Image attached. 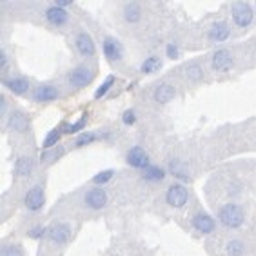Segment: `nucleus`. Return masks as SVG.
<instances>
[{"label":"nucleus","mask_w":256,"mask_h":256,"mask_svg":"<svg viewBox=\"0 0 256 256\" xmlns=\"http://www.w3.org/2000/svg\"><path fill=\"white\" fill-rule=\"evenodd\" d=\"M169 172H171L174 178H178V180H184V182L189 180L188 168H186V164H182L180 160H171V162H169Z\"/></svg>","instance_id":"5701e85b"},{"label":"nucleus","mask_w":256,"mask_h":256,"mask_svg":"<svg viewBox=\"0 0 256 256\" xmlns=\"http://www.w3.org/2000/svg\"><path fill=\"white\" fill-rule=\"evenodd\" d=\"M227 254L229 256H242L244 254V251H246V247H244V244H242L240 240H231L227 242Z\"/></svg>","instance_id":"cd10ccee"},{"label":"nucleus","mask_w":256,"mask_h":256,"mask_svg":"<svg viewBox=\"0 0 256 256\" xmlns=\"http://www.w3.org/2000/svg\"><path fill=\"white\" fill-rule=\"evenodd\" d=\"M104 54H106V58L111 60V62H118V60L124 58V48L120 44L118 40L113 38V36H108V38L104 40Z\"/></svg>","instance_id":"1a4fd4ad"},{"label":"nucleus","mask_w":256,"mask_h":256,"mask_svg":"<svg viewBox=\"0 0 256 256\" xmlns=\"http://www.w3.org/2000/svg\"><path fill=\"white\" fill-rule=\"evenodd\" d=\"M6 113H8V102H6V96L2 94V96H0V114L6 116Z\"/></svg>","instance_id":"c9c22d12"},{"label":"nucleus","mask_w":256,"mask_h":256,"mask_svg":"<svg viewBox=\"0 0 256 256\" xmlns=\"http://www.w3.org/2000/svg\"><path fill=\"white\" fill-rule=\"evenodd\" d=\"M160 68H162L160 58H158V56H149V58L144 60L142 66H140V73H144V74L154 73V71H158Z\"/></svg>","instance_id":"b1692460"},{"label":"nucleus","mask_w":256,"mask_h":256,"mask_svg":"<svg viewBox=\"0 0 256 256\" xmlns=\"http://www.w3.org/2000/svg\"><path fill=\"white\" fill-rule=\"evenodd\" d=\"M166 54H168V58H171V60L178 58V54H180L178 46L176 44H168V48H166Z\"/></svg>","instance_id":"f704fd0d"},{"label":"nucleus","mask_w":256,"mask_h":256,"mask_svg":"<svg viewBox=\"0 0 256 256\" xmlns=\"http://www.w3.org/2000/svg\"><path fill=\"white\" fill-rule=\"evenodd\" d=\"M2 86L13 94H24L30 89V82L26 78H2Z\"/></svg>","instance_id":"a211bd4d"},{"label":"nucleus","mask_w":256,"mask_h":256,"mask_svg":"<svg viewBox=\"0 0 256 256\" xmlns=\"http://www.w3.org/2000/svg\"><path fill=\"white\" fill-rule=\"evenodd\" d=\"M209 38L212 42H224V40L229 38V34H231V30H229V26L224 22V20H218L214 24L209 28Z\"/></svg>","instance_id":"dca6fc26"},{"label":"nucleus","mask_w":256,"mask_h":256,"mask_svg":"<svg viewBox=\"0 0 256 256\" xmlns=\"http://www.w3.org/2000/svg\"><path fill=\"white\" fill-rule=\"evenodd\" d=\"M33 158L31 156H20L15 164V172L18 176H30L31 172H33Z\"/></svg>","instance_id":"412c9836"},{"label":"nucleus","mask_w":256,"mask_h":256,"mask_svg":"<svg viewBox=\"0 0 256 256\" xmlns=\"http://www.w3.org/2000/svg\"><path fill=\"white\" fill-rule=\"evenodd\" d=\"M231 16H232V22L238 28H247V26L252 24L254 11H252V8L247 2H234L231 6Z\"/></svg>","instance_id":"f03ea898"},{"label":"nucleus","mask_w":256,"mask_h":256,"mask_svg":"<svg viewBox=\"0 0 256 256\" xmlns=\"http://www.w3.org/2000/svg\"><path fill=\"white\" fill-rule=\"evenodd\" d=\"M218 218H220V222L226 227L236 229V227H240L242 224H244L246 214H244V209H242L238 204H227V206H224L222 209H220Z\"/></svg>","instance_id":"f257e3e1"},{"label":"nucleus","mask_w":256,"mask_h":256,"mask_svg":"<svg viewBox=\"0 0 256 256\" xmlns=\"http://www.w3.org/2000/svg\"><path fill=\"white\" fill-rule=\"evenodd\" d=\"M126 162H128L131 168L142 169V171H146V169L151 166V164H149V154L146 153V149L140 148V146H134V148L129 149L128 156H126Z\"/></svg>","instance_id":"39448f33"},{"label":"nucleus","mask_w":256,"mask_h":256,"mask_svg":"<svg viewBox=\"0 0 256 256\" xmlns=\"http://www.w3.org/2000/svg\"><path fill=\"white\" fill-rule=\"evenodd\" d=\"M211 62H212V68L216 69L218 73H227L232 68V54L227 50H218L212 53Z\"/></svg>","instance_id":"f8f14e48"},{"label":"nucleus","mask_w":256,"mask_h":256,"mask_svg":"<svg viewBox=\"0 0 256 256\" xmlns=\"http://www.w3.org/2000/svg\"><path fill=\"white\" fill-rule=\"evenodd\" d=\"M113 176H114L113 169H106V171H100L98 174L93 178V184H96V186H104V184H108Z\"/></svg>","instance_id":"c756f323"},{"label":"nucleus","mask_w":256,"mask_h":256,"mask_svg":"<svg viewBox=\"0 0 256 256\" xmlns=\"http://www.w3.org/2000/svg\"><path fill=\"white\" fill-rule=\"evenodd\" d=\"M74 48L78 51L84 58H93L94 53H96V46H94V40L93 36L89 33H78L76 34V38H74Z\"/></svg>","instance_id":"0eeeda50"},{"label":"nucleus","mask_w":256,"mask_h":256,"mask_svg":"<svg viewBox=\"0 0 256 256\" xmlns=\"http://www.w3.org/2000/svg\"><path fill=\"white\" fill-rule=\"evenodd\" d=\"M8 126L15 133H26L30 129V118L22 111H11L10 118H8Z\"/></svg>","instance_id":"2eb2a0df"},{"label":"nucleus","mask_w":256,"mask_h":256,"mask_svg":"<svg viewBox=\"0 0 256 256\" xmlns=\"http://www.w3.org/2000/svg\"><path fill=\"white\" fill-rule=\"evenodd\" d=\"M96 140H98V134L96 133H93V131H84V133L74 140V146H76V148H84V146H89V144L96 142Z\"/></svg>","instance_id":"a878e982"},{"label":"nucleus","mask_w":256,"mask_h":256,"mask_svg":"<svg viewBox=\"0 0 256 256\" xmlns=\"http://www.w3.org/2000/svg\"><path fill=\"white\" fill-rule=\"evenodd\" d=\"M69 236H71V229H69L68 224H62V222L51 226L50 232H48V238H50L51 242H54V244H58V246L66 244V242L69 240Z\"/></svg>","instance_id":"4468645a"},{"label":"nucleus","mask_w":256,"mask_h":256,"mask_svg":"<svg viewBox=\"0 0 256 256\" xmlns=\"http://www.w3.org/2000/svg\"><path fill=\"white\" fill-rule=\"evenodd\" d=\"M142 178L146 182H162L164 178H166V169L164 168H158V166H149L146 171L142 172Z\"/></svg>","instance_id":"4be33fe9"},{"label":"nucleus","mask_w":256,"mask_h":256,"mask_svg":"<svg viewBox=\"0 0 256 256\" xmlns=\"http://www.w3.org/2000/svg\"><path fill=\"white\" fill-rule=\"evenodd\" d=\"M94 78V73L93 69L86 68V66H78V68H74L73 71H69L68 74V80L69 84L73 86V88L80 89V88H86L88 84H91Z\"/></svg>","instance_id":"20e7f679"},{"label":"nucleus","mask_w":256,"mask_h":256,"mask_svg":"<svg viewBox=\"0 0 256 256\" xmlns=\"http://www.w3.org/2000/svg\"><path fill=\"white\" fill-rule=\"evenodd\" d=\"M186 74H188V78L191 80V82H198V80L204 76V68L198 62H191V64H188V68H186Z\"/></svg>","instance_id":"393cba45"},{"label":"nucleus","mask_w":256,"mask_h":256,"mask_svg":"<svg viewBox=\"0 0 256 256\" xmlns=\"http://www.w3.org/2000/svg\"><path fill=\"white\" fill-rule=\"evenodd\" d=\"M122 122L126 124V126H133V124L136 122V113H134L133 109H128V111H124Z\"/></svg>","instance_id":"473e14b6"},{"label":"nucleus","mask_w":256,"mask_h":256,"mask_svg":"<svg viewBox=\"0 0 256 256\" xmlns=\"http://www.w3.org/2000/svg\"><path fill=\"white\" fill-rule=\"evenodd\" d=\"M84 202H86V206H88L89 209H94V211L104 209V207H106V204H108V192H106V189H102V188L89 189V191L86 192Z\"/></svg>","instance_id":"6e6552de"},{"label":"nucleus","mask_w":256,"mask_h":256,"mask_svg":"<svg viewBox=\"0 0 256 256\" xmlns=\"http://www.w3.org/2000/svg\"><path fill=\"white\" fill-rule=\"evenodd\" d=\"M46 204V196H44V188L42 186H33L30 191L26 192L24 196V206L30 209V211L36 212L40 211Z\"/></svg>","instance_id":"423d86ee"},{"label":"nucleus","mask_w":256,"mask_h":256,"mask_svg":"<svg viewBox=\"0 0 256 256\" xmlns=\"http://www.w3.org/2000/svg\"><path fill=\"white\" fill-rule=\"evenodd\" d=\"M88 113H82V116H80V120H76L74 124H68L66 126V134H74L78 133V131H82V129L86 128V124H88Z\"/></svg>","instance_id":"bb28decb"},{"label":"nucleus","mask_w":256,"mask_h":256,"mask_svg":"<svg viewBox=\"0 0 256 256\" xmlns=\"http://www.w3.org/2000/svg\"><path fill=\"white\" fill-rule=\"evenodd\" d=\"M60 96L58 89L53 84H42L33 91V100L38 104H46V102H53Z\"/></svg>","instance_id":"9b49d317"},{"label":"nucleus","mask_w":256,"mask_h":256,"mask_svg":"<svg viewBox=\"0 0 256 256\" xmlns=\"http://www.w3.org/2000/svg\"><path fill=\"white\" fill-rule=\"evenodd\" d=\"M66 126H68V122H62L60 124V128H54V129H51L50 133H48V136L44 138V149H51L53 146H56L58 144V140L62 138V134L66 133Z\"/></svg>","instance_id":"aec40b11"},{"label":"nucleus","mask_w":256,"mask_h":256,"mask_svg":"<svg viewBox=\"0 0 256 256\" xmlns=\"http://www.w3.org/2000/svg\"><path fill=\"white\" fill-rule=\"evenodd\" d=\"M191 226L194 227L198 232H202V234H211V232L216 229L214 220H212L207 212H196V214L191 218Z\"/></svg>","instance_id":"9d476101"},{"label":"nucleus","mask_w":256,"mask_h":256,"mask_svg":"<svg viewBox=\"0 0 256 256\" xmlns=\"http://www.w3.org/2000/svg\"><path fill=\"white\" fill-rule=\"evenodd\" d=\"M44 16L51 26H54V28H62V26L68 24V20H69L68 11L62 10V8H58V6H54V4L46 10Z\"/></svg>","instance_id":"ddd939ff"},{"label":"nucleus","mask_w":256,"mask_h":256,"mask_svg":"<svg viewBox=\"0 0 256 256\" xmlns=\"http://www.w3.org/2000/svg\"><path fill=\"white\" fill-rule=\"evenodd\" d=\"M0 256H24V254H22V249L18 246H4L2 251H0Z\"/></svg>","instance_id":"2f4dec72"},{"label":"nucleus","mask_w":256,"mask_h":256,"mask_svg":"<svg viewBox=\"0 0 256 256\" xmlns=\"http://www.w3.org/2000/svg\"><path fill=\"white\" fill-rule=\"evenodd\" d=\"M176 96V89L171 84H160L153 93V98L156 104H168Z\"/></svg>","instance_id":"f3484780"},{"label":"nucleus","mask_w":256,"mask_h":256,"mask_svg":"<svg viewBox=\"0 0 256 256\" xmlns=\"http://www.w3.org/2000/svg\"><path fill=\"white\" fill-rule=\"evenodd\" d=\"M124 18L129 24H136L138 20L142 18V8L138 2H129V4L124 6Z\"/></svg>","instance_id":"6ab92c4d"},{"label":"nucleus","mask_w":256,"mask_h":256,"mask_svg":"<svg viewBox=\"0 0 256 256\" xmlns=\"http://www.w3.org/2000/svg\"><path fill=\"white\" fill-rule=\"evenodd\" d=\"M113 86H114V76H108V78L104 80V84L100 86L96 91H94V98L98 100V98H102V96H106V94H108V91L113 88Z\"/></svg>","instance_id":"c85d7f7f"},{"label":"nucleus","mask_w":256,"mask_h":256,"mask_svg":"<svg viewBox=\"0 0 256 256\" xmlns=\"http://www.w3.org/2000/svg\"><path fill=\"white\" fill-rule=\"evenodd\" d=\"M188 198H189V191L182 184H172V186H169L168 192H166V202L171 207H174V209H180V207L186 206Z\"/></svg>","instance_id":"7ed1b4c3"},{"label":"nucleus","mask_w":256,"mask_h":256,"mask_svg":"<svg viewBox=\"0 0 256 256\" xmlns=\"http://www.w3.org/2000/svg\"><path fill=\"white\" fill-rule=\"evenodd\" d=\"M8 68H10V62H8V54L4 50H0V73L6 74L8 73Z\"/></svg>","instance_id":"72a5a7b5"},{"label":"nucleus","mask_w":256,"mask_h":256,"mask_svg":"<svg viewBox=\"0 0 256 256\" xmlns=\"http://www.w3.org/2000/svg\"><path fill=\"white\" fill-rule=\"evenodd\" d=\"M71 4H73V0H54V6H58V8H62V10Z\"/></svg>","instance_id":"e433bc0d"},{"label":"nucleus","mask_w":256,"mask_h":256,"mask_svg":"<svg viewBox=\"0 0 256 256\" xmlns=\"http://www.w3.org/2000/svg\"><path fill=\"white\" fill-rule=\"evenodd\" d=\"M48 232H50V227L38 226V227H33V229H30V231H28V236L33 238V240H40V238H44Z\"/></svg>","instance_id":"7c9ffc66"}]
</instances>
